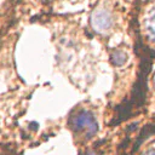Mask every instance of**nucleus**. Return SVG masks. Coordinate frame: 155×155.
Returning <instances> with one entry per match:
<instances>
[{
	"mask_svg": "<svg viewBox=\"0 0 155 155\" xmlns=\"http://www.w3.org/2000/svg\"><path fill=\"white\" fill-rule=\"evenodd\" d=\"M147 155H154V151H153V150H150V151H149Z\"/></svg>",
	"mask_w": 155,
	"mask_h": 155,
	"instance_id": "obj_4",
	"label": "nucleus"
},
{
	"mask_svg": "<svg viewBox=\"0 0 155 155\" xmlns=\"http://www.w3.org/2000/svg\"><path fill=\"white\" fill-rule=\"evenodd\" d=\"M111 59H113L115 65H122L126 62V54H125V52L116 50L111 53Z\"/></svg>",
	"mask_w": 155,
	"mask_h": 155,
	"instance_id": "obj_3",
	"label": "nucleus"
},
{
	"mask_svg": "<svg viewBox=\"0 0 155 155\" xmlns=\"http://www.w3.org/2000/svg\"><path fill=\"white\" fill-rule=\"evenodd\" d=\"M70 127L75 133L85 137H92L98 131V125L94 116L87 110H80L70 119Z\"/></svg>",
	"mask_w": 155,
	"mask_h": 155,
	"instance_id": "obj_1",
	"label": "nucleus"
},
{
	"mask_svg": "<svg viewBox=\"0 0 155 155\" xmlns=\"http://www.w3.org/2000/svg\"><path fill=\"white\" fill-rule=\"evenodd\" d=\"M87 155H98V154H97V153H88Z\"/></svg>",
	"mask_w": 155,
	"mask_h": 155,
	"instance_id": "obj_5",
	"label": "nucleus"
},
{
	"mask_svg": "<svg viewBox=\"0 0 155 155\" xmlns=\"http://www.w3.org/2000/svg\"><path fill=\"white\" fill-rule=\"evenodd\" d=\"M91 25L97 33H105L113 25V18L105 10H96L91 15Z\"/></svg>",
	"mask_w": 155,
	"mask_h": 155,
	"instance_id": "obj_2",
	"label": "nucleus"
}]
</instances>
